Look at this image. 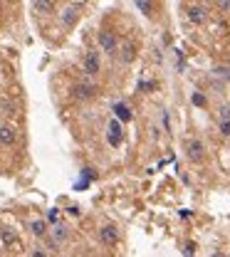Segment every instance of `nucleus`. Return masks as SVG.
Returning a JSON list of instances; mask_svg holds the SVG:
<instances>
[{
  "mask_svg": "<svg viewBox=\"0 0 230 257\" xmlns=\"http://www.w3.org/2000/svg\"><path fill=\"white\" fill-rule=\"evenodd\" d=\"M99 47H102L107 55H114V52L119 50V45H116V37H114L109 30H102V32H99Z\"/></svg>",
  "mask_w": 230,
  "mask_h": 257,
  "instance_id": "obj_1",
  "label": "nucleus"
},
{
  "mask_svg": "<svg viewBox=\"0 0 230 257\" xmlns=\"http://www.w3.org/2000/svg\"><path fill=\"white\" fill-rule=\"evenodd\" d=\"M99 240H102L104 248H114L116 240H119L116 228H114V225H102V228H99Z\"/></svg>",
  "mask_w": 230,
  "mask_h": 257,
  "instance_id": "obj_2",
  "label": "nucleus"
},
{
  "mask_svg": "<svg viewBox=\"0 0 230 257\" xmlns=\"http://www.w3.org/2000/svg\"><path fill=\"white\" fill-rule=\"evenodd\" d=\"M186 153H188V161H191V163H201V161L206 158V146H203L201 141H191L188 148H186Z\"/></svg>",
  "mask_w": 230,
  "mask_h": 257,
  "instance_id": "obj_3",
  "label": "nucleus"
},
{
  "mask_svg": "<svg viewBox=\"0 0 230 257\" xmlns=\"http://www.w3.org/2000/svg\"><path fill=\"white\" fill-rule=\"evenodd\" d=\"M94 94H97V87H94V84H75V87H72V97L79 99V102L94 99Z\"/></svg>",
  "mask_w": 230,
  "mask_h": 257,
  "instance_id": "obj_4",
  "label": "nucleus"
},
{
  "mask_svg": "<svg viewBox=\"0 0 230 257\" xmlns=\"http://www.w3.org/2000/svg\"><path fill=\"white\" fill-rule=\"evenodd\" d=\"M186 17H188V22H191V25H203V22L208 20V10H206V7H201V5H193V7H188Z\"/></svg>",
  "mask_w": 230,
  "mask_h": 257,
  "instance_id": "obj_5",
  "label": "nucleus"
},
{
  "mask_svg": "<svg viewBox=\"0 0 230 257\" xmlns=\"http://www.w3.org/2000/svg\"><path fill=\"white\" fill-rule=\"evenodd\" d=\"M121 138H124V133H121V124L114 119V122H109V127H107V141L112 143V146H119L121 143Z\"/></svg>",
  "mask_w": 230,
  "mask_h": 257,
  "instance_id": "obj_6",
  "label": "nucleus"
},
{
  "mask_svg": "<svg viewBox=\"0 0 230 257\" xmlns=\"http://www.w3.org/2000/svg\"><path fill=\"white\" fill-rule=\"evenodd\" d=\"M67 240H70V228H67L65 223H57V225H52V243L62 245V243H67Z\"/></svg>",
  "mask_w": 230,
  "mask_h": 257,
  "instance_id": "obj_7",
  "label": "nucleus"
},
{
  "mask_svg": "<svg viewBox=\"0 0 230 257\" xmlns=\"http://www.w3.org/2000/svg\"><path fill=\"white\" fill-rule=\"evenodd\" d=\"M0 143L5 148H12V143H15V128L10 127L7 122H2V127H0Z\"/></svg>",
  "mask_w": 230,
  "mask_h": 257,
  "instance_id": "obj_8",
  "label": "nucleus"
},
{
  "mask_svg": "<svg viewBox=\"0 0 230 257\" xmlns=\"http://www.w3.org/2000/svg\"><path fill=\"white\" fill-rule=\"evenodd\" d=\"M99 67H102V64H99V55L89 52V55L84 57V72H87V74H92V77H94V74L99 72Z\"/></svg>",
  "mask_w": 230,
  "mask_h": 257,
  "instance_id": "obj_9",
  "label": "nucleus"
},
{
  "mask_svg": "<svg viewBox=\"0 0 230 257\" xmlns=\"http://www.w3.org/2000/svg\"><path fill=\"white\" fill-rule=\"evenodd\" d=\"M32 10H37L40 15H50L55 10L52 0H32Z\"/></svg>",
  "mask_w": 230,
  "mask_h": 257,
  "instance_id": "obj_10",
  "label": "nucleus"
},
{
  "mask_svg": "<svg viewBox=\"0 0 230 257\" xmlns=\"http://www.w3.org/2000/svg\"><path fill=\"white\" fill-rule=\"evenodd\" d=\"M114 114H116V119H119V122H129V119H131L129 107H126V104H121V102H119V104H114Z\"/></svg>",
  "mask_w": 230,
  "mask_h": 257,
  "instance_id": "obj_11",
  "label": "nucleus"
},
{
  "mask_svg": "<svg viewBox=\"0 0 230 257\" xmlns=\"http://www.w3.org/2000/svg\"><path fill=\"white\" fill-rule=\"evenodd\" d=\"M134 57H136V47H134L131 42H126V45L121 47V62L129 64L131 60H134Z\"/></svg>",
  "mask_w": 230,
  "mask_h": 257,
  "instance_id": "obj_12",
  "label": "nucleus"
},
{
  "mask_svg": "<svg viewBox=\"0 0 230 257\" xmlns=\"http://www.w3.org/2000/svg\"><path fill=\"white\" fill-rule=\"evenodd\" d=\"M30 233H32L35 238H45V235H47V225H45L42 220H35V223H30Z\"/></svg>",
  "mask_w": 230,
  "mask_h": 257,
  "instance_id": "obj_13",
  "label": "nucleus"
},
{
  "mask_svg": "<svg viewBox=\"0 0 230 257\" xmlns=\"http://www.w3.org/2000/svg\"><path fill=\"white\" fill-rule=\"evenodd\" d=\"M136 2V7L144 12V15H153V2L151 0H134Z\"/></svg>",
  "mask_w": 230,
  "mask_h": 257,
  "instance_id": "obj_14",
  "label": "nucleus"
},
{
  "mask_svg": "<svg viewBox=\"0 0 230 257\" xmlns=\"http://www.w3.org/2000/svg\"><path fill=\"white\" fill-rule=\"evenodd\" d=\"M15 238H12V233H10V228H2V248H10V243H12Z\"/></svg>",
  "mask_w": 230,
  "mask_h": 257,
  "instance_id": "obj_15",
  "label": "nucleus"
},
{
  "mask_svg": "<svg viewBox=\"0 0 230 257\" xmlns=\"http://www.w3.org/2000/svg\"><path fill=\"white\" fill-rule=\"evenodd\" d=\"M77 20V10L75 7H67V12H65V25H72Z\"/></svg>",
  "mask_w": 230,
  "mask_h": 257,
  "instance_id": "obj_16",
  "label": "nucleus"
},
{
  "mask_svg": "<svg viewBox=\"0 0 230 257\" xmlns=\"http://www.w3.org/2000/svg\"><path fill=\"white\" fill-rule=\"evenodd\" d=\"M10 114H12V104L7 97H2V117H10Z\"/></svg>",
  "mask_w": 230,
  "mask_h": 257,
  "instance_id": "obj_17",
  "label": "nucleus"
},
{
  "mask_svg": "<svg viewBox=\"0 0 230 257\" xmlns=\"http://www.w3.org/2000/svg\"><path fill=\"white\" fill-rule=\"evenodd\" d=\"M216 5H218V10H223V12H230V0H216Z\"/></svg>",
  "mask_w": 230,
  "mask_h": 257,
  "instance_id": "obj_18",
  "label": "nucleus"
},
{
  "mask_svg": "<svg viewBox=\"0 0 230 257\" xmlns=\"http://www.w3.org/2000/svg\"><path fill=\"white\" fill-rule=\"evenodd\" d=\"M221 133H223V136H230V119H223V124H221Z\"/></svg>",
  "mask_w": 230,
  "mask_h": 257,
  "instance_id": "obj_19",
  "label": "nucleus"
},
{
  "mask_svg": "<svg viewBox=\"0 0 230 257\" xmlns=\"http://www.w3.org/2000/svg\"><path fill=\"white\" fill-rule=\"evenodd\" d=\"M193 104H196V107H206V99H203V94H193Z\"/></svg>",
  "mask_w": 230,
  "mask_h": 257,
  "instance_id": "obj_20",
  "label": "nucleus"
},
{
  "mask_svg": "<svg viewBox=\"0 0 230 257\" xmlns=\"http://www.w3.org/2000/svg\"><path fill=\"white\" fill-rule=\"evenodd\" d=\"M221 119H230V107H221Z\"/></svg>",
  "mask_w": 230,
  "mask_h": 257,
  "instance_id": "obj_21",
  "label": "nucleus"
},
{
  "mask_svg": "<svg viewBox=\"0 0 230 257\" xmlns=\"http://www.w3.org/2000/svg\"><path fill=\"white\" fill-rule=\"evenodd\" d=\"M183 253H186V255H193V253H196V245H193V243H188V245H186V250H183Z\"/></svg>",
  "mask_w": 230,
  "mask_h": 257,
  "instance_id": "obj_22",
  "label": "nucleus"
},
{
  "mask_svg": "<svg viewBox=\"0 0 230 257\" xmlns=\"http://www.w3.org/2000/svg\"><path fill=\"white\" fill-rule=\"evenodd\" d=\"M47 220H50V223H52V220H57V210H55V208L47 213Z\"/></svg>",
  "mask_w": 230,
  "mask_h": 257,
  "instance_id": "obj_23",
  "label": "nucleus"
}]
</instances>
